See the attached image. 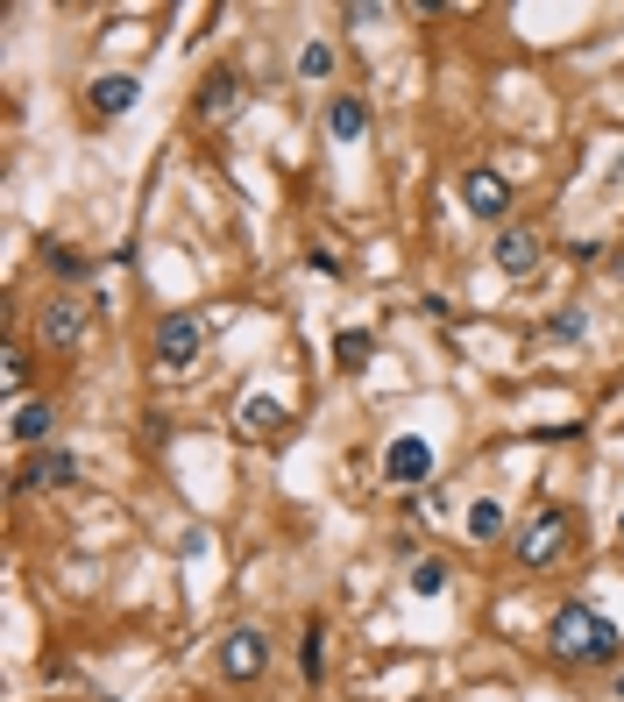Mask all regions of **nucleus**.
Segmentation results:
<instances>
[{"label":"nucleus","mask_w":624,"mask_h":702,"mask_svg":"<svg viewBox=\"0 0 624 702\" xmlns=\"http://www.w3.org/2000/svg\"><path fill=\"white\" fill-rule=\"evenodd\" d=\"M65 483H79V454H65V447H43L22 469V490H65Z\"/></svg>","instance_id":"9d476101"},{"label":"nucleus","mask_w":624,"mask_h":702,"mask_svg":"<svg viewBox=\"0 0 624 702\" xmlns=\"http://www.w3.org/2000/svg\"><path fill=\"white\" fill-rule=\"evenodd\" d=\"M305 263H312V271H320V277H348V263H340V256H334V249H312V256H305Z\"/></svg>","instance_id":"4be33fe9"},{"label":"nucleus","mask_w":624,"mask_h":702,"mask_svg":"<svg viewBox=\"0 0 624 702\" xmlns=\"http://www.w3.org/2000/svg\"><path fill=\"white\" fill-rule=\"evenodd\" d=\"M43 256H50V271H57V277H71V284H79L85 271H93V263H85V249H71V242H50Z\"/></svg>","instance_id":"dca6fc26"},{"label":"nucleus","mask_w":624,"mask_h":702,"mask_svg":"<svg viewBox=\"0 0 624 702\" xmlns=\"http://www.w3.org/2000/svg\"><path fill=\"white\" fill-rule=\"evenodd\" d=\"M369 355H377V341H369L362 326H348V334H334V362H340V369H362Z\"/></svg>","instance_id":"2eb2a0df"},{"label":"nucleus","mask_w":624,"mask_h":702,"mask_svg":"<svg viewBox=\"0 0 624 702\" xmlns=\"http://www.w3.org/2000/svg\"><path fill=\"white\" fill-rule=\"evenodd\" d=\"M192 114H199V122H234V114H242V79H234V71H213V79L199 85V100H192Z\"/></svg>","instance_id":"6e6552de"},{"label":"nucleus","mask_w":624,"mask_h":702,"mask_svg":"<svg viewBox=\"0 0 624 702\" xmlns=\"http://www.w3.org/2000/svg\"><path fill=\"white\" fill-rule=\"evenodd\" d=\"M242 426L256 433V440H270V433H285L291 419H285V405H277V398H249V405H242Z\"/></svg>","instance_id":"4468645a"},{"label":"nucleus","mask_w":624,"mask_h":702,"mask_svg":"<svg viewBox=\"0 0 624 702\" xmlns=\"http://www.w3.org/2000/svg\"><path fill=\"white\" fill-rule=\"evenodd\" d=\"M426 475H434V447H426L419 433H397V440L383 447V483L412 490V483H426Z\"/></svg>","instance_id":"39448f33"},{"label":"nucleus","mask_w":624,"mask_h":702,"mask_svg":"<svg viewBox=\"0 0 624 702\" xmlns=\"http://www.w3.org/2000/svg\"><path fill=\"white\" fill-rule=\"evenodd\" d=\"M299 71H305V79H326V71H334V50H326V43H305V50H299Z\"/></svg>","instance_id":"aec40b11"},{"label":"nucleus","mask_w":624,"mask_h":702,"mask_svg":"<svg viewBox=\"0 0 624 702\" xmlns=\"http://www.w3.org/2000/svg\"><path fill=\"white\" fill-rule=\"evenodd\" d=\"M263 667H270V638H263L256 624H234V632L220 638V681H256Z\"/></svg>","instance_id":"20e7f679"},{"label":"nucleus","mask_w":624,"mask_h":702,"mask_svg":"<svg viewBox=\"0 0 624 702\" xmlns=\"http://www.w3.org/2000/svg\"><path fill=\"white\" fill-rule=\"evenodd\" d=\"M617 284H624V249H617Z\"/></svg>","instance_id":"5701e85b"},{"label":"nucleus","mask_w":624,"mask_h":702,"mask_svg":"<svg viewBox=\"0 0 624 702\" xmlns=\"http://www.w3.org/2000/svg\"><path fill=\"white\" fill-rule=\"evenodd\" d=\"M546 638H554V653L568 667H611L617 660V624L589 603H561L554 624H546Z\"/></svg>","instance_id":"f257e3e1"},{"label":"nucleus","mask_w":624,"mask_h":702,"mask_svg":"<svg viewBox=\"0 0 624 702\" xmlns=\"http://www.w3.org/2000/svg\"><path fill=\"white\" fill-rule=\"evenodd\" d=\"M43 341H50V348H79L85 341V306L79 298H50V306H43Z\"/></svg>","instance_id":"1a4fd4ad"},{"label":"nucleus","mask_w":624,"mask_h":702,"mask_svg":"<svg viewBox=\"0 0 624 702\" xmlns=\"http://www.w3.org/2000/svg\"><path fill=\"white\" fill-rule=\"evenodd\" d=\"M546 341H582V306H561L554 320H546Z\"/></svg>","instance_id":"6ab92c4d"},{"label":"nucleus","mask_w":624,"mask_h":702,"mask_svg":"<svg viewBox=\"0 0 624 702\" xmlns=\"http://www.w3.org/2000/svg\"><path fill=\"white\" fill-rule=\"evenodd\" d=\"M617 695H624V681H617Z\"/></svg>","instance_id":"b1692460"},{"label":"nucleus","mask_w":624,"mask_h":702,"mask_svg":"<svg viewBox=\"0 0 624 702\" xmlns=\"http://www.w3.org/2000/svg\"><path fill=\"white\" fill-rule=\"evenodd\" d=\"M448 589V561H419L412 567V596H440Z\"/></svg>","instance_id":"f3484780"},{"label":"nucleus","mask_w":624,"mask_h":702,"mask_svg":"<svg viewBox=\"0 0 624 702\" xmlns=\"http://www.w3.org/2000/svg\"><path fill=\"white\" fill-rule=\"evenodd\" d=\"M206 348V312H171V320L157 326V362L163 369H192Z\"/></svg>","instance_id":"7ed1b4c3"},{"label":"nucleus","mask_w":624,"mask_h":702,"mask_svg":"<svg viewBox=\"0 0 624 702\" xmlns=\"http://www.w3.org/2000/svg\"><path fill=\"white\" fill-rule=\"evenodd\" d=\"M136 107V79H128V71H107V79H93V114H128Z\"/></svg>","instance_id":"f8f14e48"},{"label":"nucleus","mask_w":624,"mask_h":702,"mask_svg":"<svg viewBox=\"0 0 624 702\" xmlns=\"http://www.w3.org/2000/svg\"><path fill=\"white\" fill-rule=\"evenodd\" d=\"M320 653H326V632H320V624H305V681H320Z\"/></svg>","instance_id":"412c9836"},{"label":"nucleus","mask_w":624,"mask_h":702,"mask_svg":"<svg viewBox=\"0 0 624 702\" xmlns=\"http://www.w3.org/2000/svg\"><path fill=\"white\" fill-rule=\"evenodd\" d=\"M568 540H575V518L546 504V511L525 518V532L511 540V554H518V567H554L561 554H568Z\"/></svg>","instance_id":"f03ea898"},{"label":"nucleus","mask_w":624,"mask_h":702,"mask_svg":"<svg viewBox=\"0 0 624 702\" xmlns=\"http://www.w3.org/2000/svg\"><path fill=\"white\" fill-rule=\"evenodd\" d=\"M50 433H57L50 405H22V412H14V440H22V447H50Z\"/></svg>","instance_id":"ddd939ff"},{"label":"nucleus","mask_w":624,"mask_h":702,"mask_svg":"<svg viewBox=\"0 0 624 702\" xmlns=\"http://www.w3.org/2000/svg\"><path fill=\"white\" fill-rule=\"evenodd\" d=\"M462 206H469L475 220H504V214H511V185H504V171L475 163V171L462 177Z\"/></svg>","instance_id":"423d86ee"},{"label":"nucleus","mask_w":624,"mask_h":702,"mask_svg":"<svg viewBox=\"0 0 624 702\" xmlns=\"http://www.w3.org/2000/svg\"><path fill=\"white\" fill-rule=\"evenodd\" d=\"M469 532H475V540H497V532H504V504H475V511H469Z\"/></svg>","instance_id":"a211bd4d"},{"label":"nucleus","mask_w":624,"mask_h":702,"mask_svg":"<svg viewBox=\"0 0 624 702\" xmlns=\"http://www.w3.org/2000/svg\"><path fill=\"white\" fill-rule=\"evenodd\" d=\"M540 256H546V249H540V234H532V228H504L497 249H489V263H497L504 277H532V271H540Z\"/></svg>","instance_id":"0eeeda50"},{"label":"nucleus","mask_w":624,"mask_h":702,"mask_svg":"<svg viewBox=\"0 0 624 702\" xmlns=\"http://www.w3.org/2000/svg\"><path fill=\"white\" fill-rule=\"evenodd\" d=\"M326 136H334V142H362V136H369V107H362L355 93L326 100Z\"/></svg>","instance_id":"9b49d317"}]
</instances>
